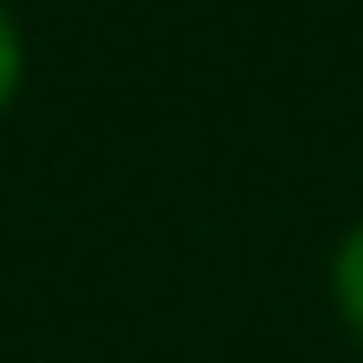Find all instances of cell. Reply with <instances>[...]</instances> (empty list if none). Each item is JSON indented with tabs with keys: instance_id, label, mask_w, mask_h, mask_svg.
I'll return each instance as SVG.
<instances>
[{
	"instance_id": "cell-1",
	"label": "cell",
	"mask_w": 363,
	"mask_h": 363,
	"mask_svg": "<svg viewBox=\"0 0 363 363\" xmlns=\"http://www.w3.org/2000/svg\"><path fill=\"white\" fill-rule=\"evenodd\" d=\"M326 304H334V319H341V334L363 349V223L341 230V245H334V259H326Z\"/></svg>"
},
{
	"instance_id": "cell-2",
	"label": "cell",
	"mask_w": 363,
	"mask_h": 363,
	"mask_svg": "<svg viewBox=\"0 0 363 363\" xmlns=\"http://www.w3.org/2000/svg\"><path fill=\"white\" fill-rule=\"evenodd\" d=\"M23 74H30V45H23V23H15V8L0 0V119H8L15 96H23Z\"/></svg>"
}]
</instances>
